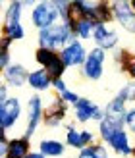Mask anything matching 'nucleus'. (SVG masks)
<instances>
[{"instance_id":"obj_1","label":"nucleus","mask_w":135,"mask_h":158,"mask_svg":"<svg viewBox=\"0 0 135 158\" xmlns=\"http://www.w3.org/2000/svg\"><path fill=\"white\" fill-rule=\"evenodd\" d=\"M60 21L62 19H60V14L56 10V6H54V2H37L33 6V10H31V23L39 31L49 29Z\"/></svg>"},{"instance_id":"obj_2","label":"nucleus","mask_w":135,"mask_h":158,"mask_svg":"<svg viewBox=\"0 0 135 158\" xmlns=\"http://www.w3.org/2000/svg\"><path fill=\"white\" fill-rule=\"evenodd\" d=\"M44 122V102L39 94H31L27 98V125L21 137L31 141V137L37 133L39 125Z\"/></svg>"},{"instance_id":"obj_3","label":"nucleus","mask_w":135,"mask_h":158,"mask_svg":"<svg viewBox=\"0 0 135 158\" xmlns=\"http://www.w3.org/2000/svg\"><path fill=\"white\" fill-rule=\"evenodd\" d=\"M104 62H106V50H102L100 46L91 48L81 68V75L89 81H99L104 73Z\"/></svg>"},{"instance_id":"obj_4","label":"nucleus","mask_w":135,"mask_h":158,"mask_svg":"<svg viewBox=\"0 0 135 158\" xmlns=\"http://www.w3.org/2000/svg\"><path fill=\"white\" fill-rule=\"evenodd\" d=\"M23 114L21 102L18 97H10L6 102L0 104V131L8 133L12 127H15Z\"/></svg>"},{"instance_id":"obj_5","label":"nucleus","mask_w":135,"mask_h":158,"mask_svg":"<svg viewBox=\"0 0 135 158\" xmlns=\"http://www.w3.org/2000/svg\"><path fill=\"white\" fill-rule=\"evenodd\" d=\"M112 14H114V21L125 29L128 33L135 35V12L131 8V2L128 0H116L112 2Z\"/></svg>"},{"instance_id":"obj_6","label":"nucleus","mask_w":135,"mask_h":158,"mask_svg":"<svg viewBox=\"0 0 135 158\" xmlns=\"http://www.w3.org/2000/svg\"><path fill=\"white\" fill-rule=\"evenodd\" d=\"M87 54H89V50L83 46V43L75 41V43H71V44L66 46V48L60 50V58L66 64L68 69L70 68H83L85 60H87Z\"/></svg>"},{"instance_id":"obj_7","label":"nucleus","mask_w":135,"mask_h":158,"mask_svg":"<svg viewBox=\"0 0 135 158\" xmlns=\"http://www.w3.org/2000/svg\"><path fill=\"white\" fill-rule=\"evenodd\" d=\"M66 114H68V104L60 97H52L50 104L44 106V125L50 129L58 127L66 120Z\"/></svg>"},{"instance_id":"obj_8","label":"nucleus","mask_w":135,"mask_h":158,"mask_svg":"<svg viewBox=\"0 0 135 158\" xmlns=\"http://www.w3.org/2000/svg\"><path fill=\"white\" fill-rule=\"evenodd\" d=\"M2 77H4V83L8 87H12V89H19L27 83V77H29V72L25 69L23 64H18V62H14V64L4 69L2 72Z\"/></svg>"},{"instance_id":"obj_9","label":"nucleus","mask_w":135,"mask_h":158,"mask_svg":"<svg viewBox=\"0 0 135 158\" xmlns=\"http://www.w3.org/2000/svg\"><path fill=\"white\" fill-rule=\"evenodd\" d=\"M116 154H120L124 158H129L133 154V145H131V141H129V133L125 131V129H120V131H116L114 133V137L106 143Z\"/></svg>"},{"instance_id":"obj_10","label":"nucleus","mask_w":135,"mask_h":158,"mask_svg":"<svg viewBox=\"0 0 135 158\" xmlns=\"http://www.w3.org/2000/svg\"><path fill=\"white\" fill-rule=\"evenodd\" d=\"M52 81L54 79L49 75V72H46L44 68H37V69H33V72H29V77H27V85L33 91H37V93L49 91L52 87Z\"/></svg>"},{"instance_id":"obj_11","label":"nucleus","mask_w":135,"mask_h":158,"mask_svg":"<svg viewBox=\"0 0 135 158\" xmlns=\"http://www.w3.org/2000/svg\"><path fill=\"white\" fill-rule=\"evenodd\" d=\"M97 106H99V104H95L91 98L81 97V98L77 100V104L74 106V116H75V120H77L79 123L91 122L93 116H95V110H97Z\"/></svg>"},{"instance_id":"obj_12","label":"nucleus","mask_w":135,"mask_h":158,"mask_svg":"<svg viewBox=\"0 0 135 158\" xmlns=\"http://www.w3.org/2000/svg\"><path fill=\"white\" fill-rule=\"evenodd\" d=\"M31 154V141L25 137H12L8 143V158H27Z\"/></svg>"},{"instance_id":"obj_13","label":"nucleus","mask_w":135,"mask_h":158,"mask_svg":"<svg viewBox=\"0 0 135 158\" xmlns=\"http://www.w3.org/2000/svg\"><path fill=\"white\" fill-rule=\"evenodd\" d=\"M39 152L46 158H58V156H64L66 145L58 139H43L39 143Z\"/></svg>"},{"instance_id":"obj_14","label":"nucleus","mask_w":135,"mask_h":158,"mask_svg":"<svg viewBox=\"0 0 135 158\" xmlns=\"http://www.w3.org/2000/svg\"><path fill=\"white\" fill-rule=\"evenodd\" d=\"M97 8H99V2H91V0H75L71 2V14L75 18H89L95 21V15H97Z\"/></svg>"},{"instance_id":"obj_15","label":"nucleus","mask_w":135,"mask_h":158,"mask_svg":"<svg viewBox=\"0 0 135 158\" xmlns=\"http://www.w3.org/2000/svg\"><path fill=\"white\" fill-rule=\"evenodd\" d=\"M120 129H125V122L114 120V118H104V120L99 123V135L104 143H108V141L114 137V133L120 131Z\"/></svg>"},{"instance_id":"obj_16","label":"nucleus","mask_w":135,"mask_h":158,"mask_svg":"<svg viewBox=\"0 0 135 158\" xmlns=\"http://www.w3.org/2000/svg\"><path fill=\"white\" fill-rule=\"evenodd\" d=\"M23 4L21 0H14L8 4L6 12H4V27H12V25H21V12H23Z\"/></svg>"},{"instance_id":"obj_17","label":"nucleus","mask_w":135,"mask_h":158,"mask_svg":"<svg viewBox=\"0 0 135 158\" xmlns=\"http://www.w3.org/2000/svg\"><path fill=\"white\" fill-rule=\"evenodd\" d=\"M104 112L106 118H114V120H120L125 122V116H128V108H125V102H122L120 98H110L104 106Z\"/></svg>"},{"instance_id":"obj_18","label":"nucleus","mask_w":135,"mask_h":158,"mask_svg":"<svg viewBox=\"0 0 135 158\" xmlns=\"http://www.w3.org/2000/svg\"><path fill=\"white\" fill-rule=\"evenodd\" d=\"M95 27L97 23L89 18H79L75 21V37L81 39V41H87V39H93V33H95Z\"/></svg>"},{"instance_id":"obj_19","label":"nucleus","mask_w":135,"mask_h":158,"mask_svg":"<svg viewBox=\"0 0 135 158\" xmlns=\"http://www.w3.org/2000/svg\"><path fill=\"white\" fill-rule=\"evenodd\" d=\"M66 145L77 151H83V137H81V129L74 127V125H66Z\"/></svg>"},{"instance_id":"obj_20","label":"nucleus","mask_w":135,"mask_h":158,"mask_svg":"<svg viewBox=\"0 0 135 158\" xmlns=\"http://www.w3.org/2000/svg\"><path fill=\"white\" fill-rule=\"evenodd\" d=\"M60 56V52H54V50H46V48H37V52H35V62L41 68H49L54 60H56Z\"/></svg>"},{"instance_id":"obj_21","label":"nucleus","mask_w":135,"mask_h":158,"mask_svg":"<svg viewBox=\"0 0 135 158\" xmlns=\"http://www.w3.org/2000/svg\"><path fill=\"white\" fill-rule=\"evenodd\" d=\"M114 60H116V64L120 66L122 72H125V69H128V66L131 64L135 58H133L125 48H116V50H114Z\"/></svg>"},{"instance_id":"obj_22","label":"nucleus","mask_w":135,"mask_h":158,"mask_svg":"<svg viewBox=\"0 0 135 158\" xmlns=\"http://www.w3.org/2000/svg\"><path fill=\"white\" fill-rule=\"evenodd\" d=\"M116 98H120L122 102H135V81L125 83L120 91H118Z\"/></svg>"},{"instance_id":"obj_23","label":"nucleus","mask_w":135,"mask_h":158,"mask_svg":"<svg viewBox=\"0 0 135 158\" xmlns=\"http://www.w3.org/2000/svg\"><path fill=\"white\" fill-rule=\"evenodd\" d=\"M66 69H68V68H66V64H64V62H62V58L58 56V58L54 60L49 68H46V72H49V75H50L52 79H60V77H64Z\"/></svg>"},{"instance_id":"obj_24","label":"nucleus","mask_w":135,"mask_h":158,"mask_svg":"<svg viewBox=\"0 0 135 158\" xmlns=\"http://www.w3.org/2000/svg\"><path fill=\"white\" fill-rule=\"evenodd\" d=\"M118 43H120V37H118V33L112 29L110 33L102 39V41L97 44V46H100L102 50H116V46H118Z\"/></svg>"},{"instance_id":"obj_25","label":"nucleus","mask_w":135,"mask_h":158,"mask_svg":"<svg viewBox=\"0 0 135 158\" xmlns=\"http://www.w3.org/2000/svg\"><path fill=\"white\" fill-rule=\"evenodd\" d=\"M52 2H54V6H56L62 21H66V19H70L71 15H74L71 14V2L70 0H52Z\"/></svg>"},{"instance_id":"obj_26","label":"nucleus","mask_w":135,"mask_h":158,"mask_svg":"<svg viewBox=\"0 0 135 158\" xmlns=\"http://www.w3.org/2000/svg\"><path fill=\"white\" fill-rule=\"evenodd\" d=\"M110 31H112V27L110 25H106V23H97V27H95V33H93V41H95V44H99L102 39H104Z\"/></svg>"},{"instance_id":"obj_27","label":"nucleus","mask_w":135,"mask_h":158,"mask_svg":"<svg viewBox=\"0 0 135 158\" xmlns=\"http://www.w3.org/2000/svg\"><path fill=\"white\" fill-rule=\"evenodd\" d=\"M60 98L64 100L66 104H71V106H75V104H77V100L81 98V97H79L77 93H74V91H70V89H68V91H64V93L60 94Z\"/></svg>"},{"instance_id":"obj_28","label":"nucleus","mask_w":135,"mask_h":158,"mask_svg":"<svg viewBox=\"0 0 135 158\" xmlns=\"http://www.w3.org/2000/svg\"><path fill=\"white\" fill-rule=\"evenodd\" d=\"M125 127L131 133H135V106L128 108V116H125Z\"/></svg>"},{"instance_id":"obj_29","label":"nucleus","mask_w":135,"mask_h":158,"mask_svg":"<svg viewBox=\"0 0 135 158\" xmlns=\"http://www.w3.org/2000/svg\"><path fill=\"white\" fill-rule=\"evenodd\" d=\"M81 137H83V147L95 145V133L91 129H81Z\"/></svg>"},{"instance_id":"obj_30","label":"nucleus","mask_w":135,"mask_h":158,"mask_svg":"<svg viewBox=\"0 0 135 158\" xmlns=\"http://www.w3.org/2000/svg\"><path fill=\"white\" fill-rule=\"evenodd\" d=\"M52 89H56L58 94H62L64 91H68V83H66V79H64V77L54 79V81H52Z\"/></svg>"},{"instance_id":"obj_31","label":"nucleus","mask_w":135,"mask_h":158,"mask_svg":"<svg viewBox=\"0 0 135 158\" xmlns=\"http://www.w3.org/2000/svg\"><path fill=\"white\" fill-rule=\"evenodd\" d=\"M95 147V154H97V158H110V152L106 145H93Z\"/></svg>"},{"instance_id":"obj_32","label":"nucleus","mask_w":135,"mask_h":158,"mask_svg":"<svg viewBox=\"0 0 135 158\" xmlns=\"http://www.w3.org/2000/svg\"><path fill=\"white\" fill-rule=\"evenodd\" d=\"M77 158H97V154H95V147H85L83 151H79Z\"/></svg>"},{"instance_id":"obj_33","label":"nucleus","mask_w":135,"mask_h":158,"mask_svg":"<svg viewBox=\"0 0 135 158\" xmlns=\"http://www.w3.org/2000/svg\"><path fill=\"white\" fill-rule=\"evenodd\" d=\"M12 43H14L12 39H8V37L2 35V39H0V52H10V44Z\"/></svg>"},{"instance_id":"obj_34","label":"nucleus","mask_w":135,"mask_h":158,"mask_svg":"<svg viewBox=\"0 0 135 158\" xmlns=\"http://www.w3.org/2000/svg\"><path fill=\"white\" fill-rule=\"evenodd\" d=\"M8 98H10V97H8V85L2 83V85H0V104H2V102H6Z\"/></svg>"},{"instance_id":"obj_35","label":"nucleus","mask_w":135,"mask_h":158,"mask_svg":"<svg viewBox=\"0 0 135 158\" xmlns=\"http://www.w3.org/2000/svg\"><path fill=\"white\" fill-rule=\"evenodd\" d=\"M125 73H128L131 77V81H135V60L131 62V64L128 66V69H125Z\"/></svg>"},{"instance_id":"obj_36","label":"nucleus","mask_w":135,"mask_h":158,"mask_svg":"<svg viewBox=\"0 0 135 158\" xmlns=\"http://www.w3.org/2000/svg\"><path fill=\"white\" fill-rule=\"evenodd\" d=\"M27 158H46V156H43V154L39 152V151H31V154H29Z\"/></svg>"},{"instance_id":"obj_37","label":"nucleus","mask_w":135,"mask_h":158,"mask_svg":"<svg viewBox=\"0 0 135 158\" xmlns=\"http://www.w3.org/2000/svg\"><path fill=\"white\" fill-rule=\"evenodd\" d=\"M131 8H133V12H135V0H131Z\"/></svg>"},{"instance_id":"obj_38","label":"nucleus","mask_w":135,"mask_h":158,"mask_svg":"<svg viewBox=\"0 0 135 158\" xmlns=\"http://www.w3.org/2000/svg\"><path fill=\"white\" fill-rule=\"evenodd\" d=\"M133 158H135V143H133Z\"/></svg>"}]
</instances>
